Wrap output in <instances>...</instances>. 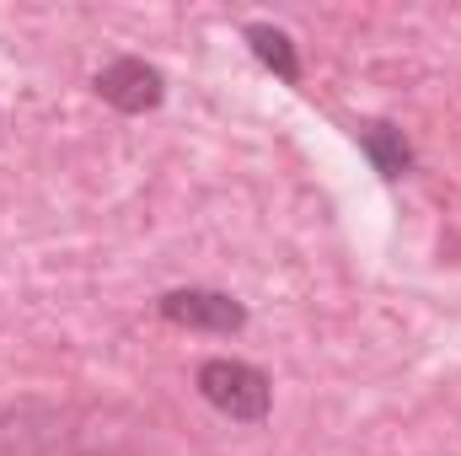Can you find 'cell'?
<instances>
[{
	"label": "cell",
	"mask_w": 461,
	"mask_h": 456,
	"mask_svg": "<svg viewBox=\"0 0 461 456\" xmlns=\"http://www.w3.org/2000/svg\"><path fill=\"white\" fill-rule=\"evenodd\" d=\"M156 312L172 323V328H188V333H215V339H230L247 328V306L226 296V290H167L156 301Z\"/></svg>",
	"instance_id": "obj_2"
},
{
	"label": "cell",
	"mask_w": 461,
	"mask_h": 456,
	"mask_svg": "<svg viewBox=\"0 0 461 456\" xmlns=\"http://www.w3.org/2000/svg\"><path fill=\"white\" fill-rule=\"evenodd\" d=\"M247 49H252L279 81H301V54H295L290 32H279V27H268V22H252V27H247Z\"/></svg>",
	"instance_id": "obj_5"
},
{
	"label": "cell",
	"mask_w": 461,
	"mask_h": 456,
	"mask_svg": "<svg viewBox=\"0 0 461 456\" xmlns=\"http://www.w3.org/2000/svg\"><path fill=\"white\" fill-rule=\"evenodd\" d=\"M194 387H199V397H204L215 414H226L230 424H263L268 408H274V381H268L258 365L230 360V354L204 360L199 376H194Z\"/></svg>",
	"instance_id": "obj_1"
},
{
	"label": "cell",
	"mask_w": 461,
	"mask_h": 456,
	"mask_svg": "<svg viewBox=\"0 0 461 456\" xmlns=\"http://www.w3.org/2000/svg\"><path fill=\"white\" fill-rule=\"evenodd\" d=\"M97 97L108 108H118V114H150L167 97V76L156 65L134 59V54H118V59H108L97 70Z\"/></svg>",
	"instance_id": "obj_3"
},
{
	"label": "cell",
	"mask_w": 461,
	"mask_h": 456,
	"mask_svg": "<svg viewBox=\"0 0 461 456\" xmlns=\"http://www.w3.org/2000/svg\"><path fill=\"white\" fill-rule=\"evenodd\" d=\"M359 150L370 156V167H375L381 178H402V172L413 167V145L402 140L397 123H381V118L359 129Z\"/></svg>",
	"instance_id": "obj_4"
}]
</instances>
